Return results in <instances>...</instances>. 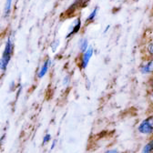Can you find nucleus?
Instances as JSON below:
<instances>
[{
    "mask_svg": "<svg viewBox=\"0 0 153 153\" xmlns=\"http://www.w3.org/2000/svg\"><path fill=\"white\" fill-rule=\"evenodd\" d=\"M99 10H100L99 7H96L90 12V14H89V15L88 16V17L86 18V23H87V24H88V23H90V22H92V21L95 20V18L97 17V16H98Z\"/></svg>",
    "mask_w": 153,
    "mask_h": 153,
    "instance_id": "nucleus-7",
    "label": "nucleus"
},
{
    "mask_svg": "<svg viewBox=\"0 0 153 153\" xmlns=\"http://www.w3.org/2000/svg\"><path fill=\"white\" fill-rule=\"evenodd\" d=\"M79 51L81 53L85 52L88 48V40L87 38H85V37L81 38L79 42Z\"/></svg>",
    "mask_w": 153,
    "mask_h": 153,
    "instance_id": "nucleus-8",
    "label": "nucleus"
},
{
    "mask_svg": "<svg viewBox=\"0 0 153 153\" xmlns=\"http://www.w3.org/2000/svg\"><path fill=\"white\" fill-rule=\"evenodd\" d=\"M81 26H82V22H81V19L80 18H76V20L74 21L73 25L70 27L69 28V31H68V34L67 35V38H69L71 37L72 36L76 35V33H79L80 28H81Z\"/></svg>",
    "mask_w": 153,
    "mask_h": 153,
    "instance_id": "nucleus-4",
    "label": "nucleus"
},
{
    "mask_svg": "<svg viewBox=\"0 0 153 153\" xmlns=\"http://www.w3.org/2000/svg\"><path fill=\"white\" fill-rule=\"evenodd\" d=\"M109 27H110V26H109V25H108V26H107V27H106V29H105V31H104V32L106 33V32L108 31V29Z\"/></svg>",
    "mask_w": 153,
    "mask_h": 153,
    "instance_id": "nucleus-18",
    "label": "nucleus"
},
{
    "mask_svg": "<svg viewBox=\"0 0 153 153\" xmlns=\"http://www.w3.org/2000/svg\"><path fill=\"white\" fill-rule=\"evenodd\" d=\"M59 41H57V40H56L55 42H53V43H52L51 48H52L53 51H56V48H57V47H59Z\"/></svg>",
    "mask_w": 153,
    "mask_h": 153,
    "instance_id": "nucleus-13",
    "label": "nucleus"
},
{
    "mask_svg": "<svg viewBox=\"0 0 153 153\" xmlns=\"http://www.w3.org/2000/svg\"><path fill=\"white\" fill-rule=\"evenodd\" d=\"M12 3H13V0H6L5 8H4V16H5V17L9 16L10 12H11Z\"/></svg>",
    "mask_w": 153,
    "mask_h": 153,
    "instance_id": "nucleus-9",
    "label": "nucleus"
},
{
    "mask_svg": "<svg viewBox=\"0 0 153 153\" xmlns=\"http://www.w3.org/2000/svg\"><path fill=\"white\" fill-rule=\"evenodd\" d=\"M147 51H148V53H149L150 56H153V42H150V43L148 45V47H147Z\"/></svg>",
    "mask_w": 153,
    "mask_h": 153,
    "instance_id": "nucleus-12",
    "label": "nucleus"
},
{
    "mask_svg": "<svg viewBox=\"0 0 153 153\" xmlns=\"http://www.w3.org/2000/svg\"><path fill=\"white\" fill-rule=\"evenodd\" d=\"M104 153H120V152H119V150L116 149H108V150L105 151Z\"/></svg>",
    "mask_w": 153,
    "mask_h": 153,
    "instance_id": "nucleus-14",
    "label": "nucleus"
},
{
    "mask_svg": "<svg viewBox=\"0 0 153 153\" xmlns=\"http://www.w3.org/2000/svg\"><path fill=\"white\" fill-rule=\"evenodd\" d=\"M141 153H153V139L143 147Z\"/></svg>",
    "mask_w": 153,
    "mask_h": 153,
    "instance_id": "nucleus-10",
    "label": "nucleus"
},
{
    "mask_svg": "<svg viewBox=\"0 0 153 153\" xmlns=\"http://www.w3.org/2000/svg\"><path fill=\"white\" fill-rule=\"evenodd\" d=\"M150 99H151V101L153 102V90H152V92L150 93Z\"/></svg>",
    "mask_w": 153,
    "mask_h": 153,
    "instance_id": "nucleus-17",
    "label": "nucleus"
},
{
    "mask_svg": "<svg viewBox=\"0 0 153 153\" xmlns=\"http://www.w3.org/2000/svg\"><path fill=\"white\" fill-rule=\"evenodd\" d=\"M14 53V42L11 36H8L6 42V46L2 54L1 61H0V69L2 72H5L7 68V66L11 60V57Z\"/></svg>",
    "mask_w": 153,
    "mask_h": 153,
    "instance_id": "nucleus-1",
    "label": "nucleus"
},
{
    "mask_svg": "<svg viewBox=\"0 0 153 153\" xmlns=\"http://www.w3.org/2000/svg\"><path fill=\"white\" fill-rule=\"evenodd\" d=\"M51 64H52V61H51L50 59H47L43 62L42 66L40 67L39 71H38V73H37V78H38V79H42V78H44V76H46V74L48 73V69H49Z\"/></svg>",
    "mask_w": 153,
    "mask_h": 153,
    "instance_id": "nucleus-5",
    "label": "nucleus"
},
{
    "mask_svg": "<svg viewBox=\"0 0 153 153\" xmlns=\"http://www.w3.org/2000/svg\"><path fill=\"white\" fill-rule=\"evenodd\" d=\"M150 88H151V89L153 90V78H152L151 80H150Z\"/></svg>",
    "mask_w": 153,
    "mask_h": 153,
    "instance_id": "nucleus-16",
    "label": "nucleus"
},
{
    "mask_svg": "<svg viewBox=\"0 0 153 153\" xmlns=\"http://www.w3.org/2000/svg\"><path fill=\"white\" fill-rule=\"evenodd\" d=\"M140 72L142 74H151L153 73V59L146 61L140 66Z\"/></svg>",
    "mask_w": 153,
    "mask_h": 153,
    "instance_id": "nucleus-6",
    "label": "nucleus"
},
{
    "mask_svg": "<svg viewBox=\"0 0 153 153\" xmlns=\"http://www.w3.org/2000/svg\"><path fill=\"white\" fill-rule=\"evenodd\" d=\"M93 54H94V48L92 47H88V48L85 52L82 53V56L80 59V63H79V67H80L81 69H86L87 68Z\"/></svg>",
    "mask_w": 153,
    "mask_h": 153,
    "instance_id": "nucleus-3",
    "label": "nucleus"
},
{
    "mask_svg": "<svg viewBox=\"0 0 153 153\" xmlns=\"http://www.w3.org/2000/svg\"><path fill=\"white\" fill-rule=\"evenodd\" d=\"M50 141H51V135H50L49 133H47L46 135L43 137V142H42V144L43 145H46V144H48Z\"/></svg>",
    "mask_w": 153,
    "mask_h": 153,
    "instance_id": "nucleus-11",
    "label": "nucleus"
},
{
    "mask_svg": "<svg viewBox=\"0 0 153 153\" xmlns=\"http://www.w3.org/2000/svg\"><path fill=\"white\" fill-rule=\"evenodd\" d=\"M139 133L145 136H150L153 134V114L144 119L138 126Z\"/></svg>",
    "mask_w": 153,
    "mask_h": 153,
    "instance_id": "nucleus-2",
    "label": "nucleus"
},
{
    "mask_svg": "<svg viewBox=\"0 0 153 153\" xmlns=\"http://www.w3.org/2000/svg\"><path fill=\"white\" fill-rule=\"evenodd\" d=\"M56 140H54L53 141H52V144H51V147H50V149H53L55 147H56Z\"/></svg>",
    "mask_w": 153,
    "mask_h": 153,
    "instance_id": "nucleus-15",
    "label": "nucleus"
}]
</instances>
